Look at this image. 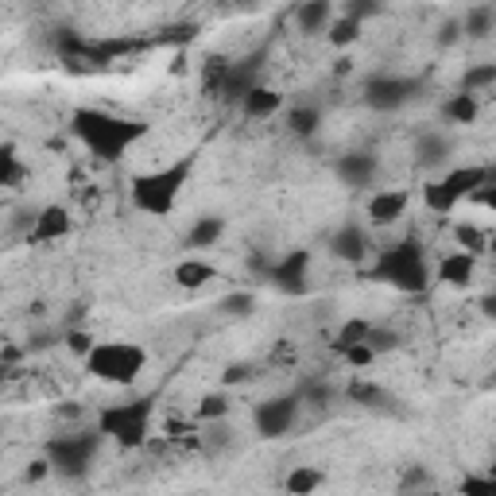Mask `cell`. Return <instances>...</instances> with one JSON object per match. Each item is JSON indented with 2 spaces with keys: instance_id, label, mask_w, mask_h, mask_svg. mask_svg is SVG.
I'll return each mask as SVG.
<instances>
[{
  "instance_id": "cell-5",
  "label": "cell",
  "mask_w": 496,
  "mask_h": 496,
  "mask_svg": "<svg viewBox=\"0 0 496 496\" xmlns=\"http://www.w3.org/2000/svg\"><path fill=\"white\" fill-rule=\"evenodd\" d=\"M151 411H156V399H148V396L128 399V404H109L98 411V434L124 446V450H140L148 442Z\"/></svg>"
},
{
  "instance_id": "cell-37",
  "label": "cell",
  "mask_w": 496,
  "mask_h": 496,
  "mask_svg": "<svg viewBox=\"0 0 496 496\" xmlns=\"http://www.w3.org/2000/svg\"><path fill=\"white\" fill-rule=\"evenodd\" d=\"M63 341H66V349H70V353H78L81 361H86L90 353H93V346H98V341H93V338L86 334V329H66V338H63Z\"/></svg>"
},
{
  "instance_id": "cell-45",
  "label": "cell",
  "mask_w": 496,
  "mask_h": 496,
  "mask_svg": "<svg viewBox=\"0 0 496 496\" xmlns=\"http://www.w3.org/2000/svg\"><path fill=\"white\" fill-rule=\"evenodd\" d=\"M415 485H427V469H423V466L404 469V489H415Z\"/></svg>"
},
{
  "instance_id": "cell-44",
  "label": "cell",
  "mask_w": 496,
  "mask_h": 496,
  "mask_svg": "<svg viewBox=\"0 0 496 496\" xmlns=\"http://www.w3.org/2000/svg\"><path fill=\"white\" fill-rule=\"evenodd\" d=\"M47 474H55L51 458H39V462H31V466H28V481H43Z\"/></svg>"
},
{
  "instance_id": "cell-35",
  "label": "cell",
  "mask_w": 496,
  "mask_h": 496,
  "mask_svg": "<svg viewBox=\"0 0 496 496\" xmlns=\"http://www.w3.org/2000/svg\"><path fill=\"white\" fill-rule=\"evenodd\" d=\"M198 415L210 419V423H214V419H226V415H229V396H226V392H206L202 404H198Z\"/></svg>"
},
{
  "instance_id": "cell-23",
  "label": "cell",
  "mask_w": 496,
  "mask_h": 496,
  "mask_svg": "<svg viewBox=\"0 0 496 496\" xmlns=\"http://www.w3.org/2000/svg\"><path fill=\"white\" fill-rule=\"evenodd\" d=\"M369 334H372V322H364V318H349V322H341L338 338H334V353L341 357L346 349L361 346V341H369Z\"/></svg>"
},
{
  "instance_id": "cell-2",
  "label": "cell",
  "mask_w": 496,
  "mask_h": 496,
  "mask_svg": "<svg viewBox=\"0 0 496 496\" xmlns=\"http://www.w3.org/2000/svg\"><path fill=\"white\" fill-rule=\"evenodd\" d=\"M369 279L388 283V287H396L404 295H423L431 287V268H427V256H423V244L415 237H407L392 248H384L376 256V264L369 268Z\"/></svg>"
},
{
  "instance_id": "cell-49",
  "label": "cell",
  "mask_w": 496,
  "mask_h": 496,
  "mask_svg": "<svg viewBox=\"0 0 496 496\" xmlns=\"http://www.w3.org/2000/svg\"><path fill=\"white\" fill-rule=\"evenodd\" d=\"M489 252H496V233H492V237H489Z\"/></svg>"
},
{
  "instance_id": "cell-8",
  "label": "cell",
  "mask_w": 496,
  "mask_h": 496,
  "mask_svg": "<svg viewBox=\"0 0 496 496\" xmlns=\"http://www.w3.org/2000/svg\"><path fill=\"white\" fill-rule=\"evenodd\" d=\"M295 419H299V396H271L252 411L260 439H279V434H287L295 427Z\"/></svg>"
},
{
  "instance_id": "cell-19",
  "label": "cell",
  "mask_w": 496,
  "mask_h": 496,
  "mask_svg": "<svg viewBox=\"0 0 496 496\" xmlns=\"http://www.w3.org/2000/svg\"><path fill=\"white\" fill-rule=\"evenodd\" d=\"M210 279H218V268L206 264V260H183V264L175 268V283H179V287H186V291L206 287Z\"/></svg>"
},
{
  "instance_id": "cell-12",
  "label": "cell",
  "mask_w": 496,
  "mask_h": 496,
  "mask_svg": "<svg viewBox=\"0 0 496 496\" xmlns=\"http://www.w3.org/2000/svg\"><path fill=\"white\" fill-rule=\"evenodd\" d=\"M489 183H496V171L492 167H454L442 179V186L450 191L454 202H462V198H474L481 186H489Z\"/></svg>"
},
{
  "instance_id": "cell-17",
  "label": "cell",
  "mask_w": 496,
  "mask_h": 496,
  "mask_svg": "<svg viewBox=\"0 0 496 496\" xmlns=\"http://www.w3.org/2000/svg\"><path fill=\"white\" fill-rule=\"evenodd\" d=\"M326 485V474L318 466H295L287 477H283V489L291 496H314L318 489Z\"/></svg>"
},
{
  "instance_id": "cell-10",
  "label": "cell",
  "mask_w": 496,
  "mask_h": 496,
  "mask_svg": "<svg viewBox=\"0 0 496 496\" xmlns=\"http://www.w3.org/2000/svg\"><path fill=\"white\" fill-rule=\"evenodd\" d=\"M264 55H268V51L260 47V51L237 58V63H233V70H229V78H226V86H221V98L241 105L248 93L256 90V74H260V63H264Z\"/></svg>"
},
{
  "instance_id": "cell-30",
  "label": "cell",
  "mask_w": 496,
  "mask_h": 496,
  "mask_svg": "<svg viewBox=\"0 0 496 496\" xmlns=\"http://www.w3.org/2000/svg\"><path fill=\"white\" fill-rule=\"evenodd\" d=\"M492 20H496L492 8H469L466 20H462V28H466L469 39H485V35L492 31Z\"/></svg>"
},
{
  "instance_id": "cell-15",
  "label": "cell",
  "mask_w": 496,
  "mask_h": 496,
  "mask_svg": "<svg viewBox=\"0 0 496 496\" xmlns=\"http://www.w3.org/2000/svg\"><path fill=\"white\" fill-rule=\"evenodd\" d=\"M376 175V156L369 151H349V156L338 159V179L346 186H369Z\"/></svg>"
},
{
  "instance_id": "cell-24",
  "label": "cell",
  "mask_w": 496,
  "mask_h": 496,
  "mask_svg": "<svg viewBox=\"0 0 496 496\" xmlns=\"http://www.w3.org/2000/svg\"><path fill=\"white\" fill-rule=\"evenodd\" d=\"M28 179V167L16 159V148L4 144L0 148V186H8V191H16V186Z\"/></svg>"
},
{
  "instance_id": "cell-43",
  "label": "cell",
  "mask_w": 496,
  "mask_h": 496,
  "mask_svg": "<svg viewBox=\"0 0 496 496\" xmlns=\"http://www.w3.org/2000/svg\"><path fill=\"white\" fill-rule=\"evenodd\" d=\"M241 381H252V364H229L226 376H221V384H241Z\"/></svg>"
},
{
  "instance_id": "cell-9",
  "label": "cell",
  "mask_w": 496,
  "mask_h": 496,
  "mask_svg": "<svg viewBox=\"0 0 496 496\" xmlns=\"http://www.w3.org/2000/svg\"><path fill=\"white\" fill-rule=\"evenodd\" d=\"M415 90H419L415 78L381 74V78H372L369 86H364V101H369L376 113H392V109H399V105H407L411 98H415Z\"/></svg>"
},
{
  "instance_id": "cell-51",
  "label": "cell",
  "mask_w": 496,
  "mask_h": 496,
  "mask_svg": "<svg viewBox=\"0 0 496 496\" xmlns=\"http://www.w3.org/2000/svg\"><path fill=\"white\" fill-rule=\"evenodd\" d=\"M492 384H496V376H492Z\"/></svg>"
},
{
  "instance_id": "cell-22",
  "label": "cell",
  "mask_w": 496,
  "mask_h": 496,
  "mask_svg": "<svg viewBox=\"0 0 496 496\" xmlns=\"http://www.w3.org/2000/svg\"><path fill=\"white\" fill-rule=\"evenodd\" d=\"M477 113H481L477 109V98H474V93H462V90H458L454 98L442 105V116H446V121H454V124H474Z\"/></svg>"
},
{
  "instance_id": "cell-38",
  "label": "cell",
  "mask_w": 496,
  "mask_h": 496,
  "mask_svg": "<svg viewBox=\"0 0 496 496\" xmlns=\"http://www.w3.org/2000/svg\"><path fill=\"white\" fill-rule=\"evenodd\" d=\"M462 496H496V477H466L462 481Z\"/></svg>"
},
{
  "instance_id": "cell-29",
  "label": "cell",
  "mask_w": 496,
  "mask_h": 496,
  "mask_svg": "<svg viewBox=\"0 0 496 496\" xmlns=\"http://www.w3.org/2000/svg\"><path fill=\"white\" fill-rule=\"evenodd\" d=\"M485 86H496V63H481V66H469L462 74V93H474L485 90Z\"/></svg>"
},
{
  "instance_id": "cell-4",
  "label": "cell",
  "mask_w": 496,
  "mask_h": 496,
  "mask_svg": "<svg viewBox=\"0 0 496 496\" xmlns=\"http://www.w3.org/2000/svg\"><path fill=\"white\" fill-rule=\"evenodd\" d=\"M81 364H86V372L93 376V381L128 388V384L140 381V372H144L148 349L136 346V341H98L93 353Z\"/></svg>"
},
{
  "instance_id": "cell-6",
  "label": "cell",
  "mask_w": 496,
  "mask_h": 496,
  "mask_svg": "<svg viewBox=\"0 0 496 496\" xmlns=\"http://www.w3.org/2000/svg\"><path fill=\"white\" fill-rule=\"evenodd\" d=\"M98 450H101V434L86 431V434H63V439H55L47 446V458H51L55 474H63L66 481H78L90 474Z\"/></svg>"
},
{
  "instance_id": "cell-39",
  "label": "cell",
  "mask_w": 496,
  "mask_h": 496,
  "mask_svg": "<svg viewBox=\"0 0 496 496\" xmlns=\"http://www.w3.org/2000/svg\"><path fill=\"white\" fill-rule=\"evenodd\" d=\"M341 357H346V364H353V369H369V364L376 361V353L369 349V341H361V346H353V349L341 353Z\"/></svg>"
},
{
  "instance_id": "cell-32",
  "label": "cell",
  "mask_w": 496,
  "mask_h": 496,
  "mask_svg": "<svg viewBox=\"0 0 496 496\" xmlns=\"http://www.w3.org/2000/svg\"><path fill=\"white\" fill-rule=\"evenodd\" d=\"M423 202H427V206L434 210V214H450V210L458 206L454 198H450V191L442 186V179H434V183L423 186Z\"/></svg>"
},
{
  "instance_id": "cell-50",
  "label": "cell",
  "mask_w": 496,
  "mask_h": 496,
  "mask_svg": "<svg viewBox=\"0 0 496 496\" xmlns=\"http://www.w3.org/2000/svg\"><path fill=\"white\" fill-rule=\"evenodd\" d=\"M489 477H496V466H492V469H489Z\"/></svg>"
},
{
  "instance_id": "cell-13",
  "label": "cell",
  "mask_w": 496,
  "mask_h": 496,
  "mask_svg": "<svg viewBox=\"0 0 496 496\" xmlns=\"http://www.w3.org/2000/svg\"><path fill=\"white\" fill-rule=\"evenodd\" d=\"M407 206H411L407 191H381L369 198V221L372 226H392V221L407 214Z\"/></svg>"
},
{
  "instance_id": "cell-46",
  "label": "cell",
  "mask_w": 496,
  "mask_h": 496,
  "mask_svg": "<svg viewBox=\"0 0 496 496\" xmlns=\"http://www.w3.org/2000/svg\"><path fill=\"white\" fill-rule=\"evenodd\" d=\"M474 202H481L485 210H496V183H489V186H481V191L474 194Z\"/></svg>"
},
{
  "instance_id": "cell-40",
  "label": "cell",
  "mask_w": 496,
  "mask_h": 496,
  "mask_svg": "<svg viewBox=\"0 0 496 496\" xmlns=\"http://www.w3.org/2000/svg\"><path fill=\"white\" fill-rule=\"evenodd\" d=\"M376 12H381V4H376V0H353V4H346V12H341V16H349V20H369V16H376Z\"/></svg>"
},
{
  "instance_id": "cell-47",
  "label": "cell",
  "mask_w": 496,
  "mask_h": 496,
  "mask_svg": "<svg viewBox=\"0 0 496 496\" xmlns=\"http://www.w3.org/2000/svg\"><path fill=\"white\" fill-rule=\"evenodd\" d=\"M481 314L492 318V322H496V291H489L485 299H481Z\"/></svg>"
},
{
  "instance_id": "cell-36",
  "label": "cell",
  "mask_w": 496,
  "mask_h": 496,
  "mask_svg": "<svg viewBox=\"0 0 496 496\" xmlns=\"http://www.w3.org/2000/svg\"><path fill=\"white\" fill-rule=\"evenodd\" d=\"M399 346V334L396 329H384V326H372V334H369V349L381 357V353H392Z\"/></svg>"
},
{
  "instance_id": "cell-41",
  "label": "cell",
  "mask_w": 496,
  "mask_h": 496,
  "mask_svg": "<svg viewBox=\"0 0 496 496\" xmlns=\"http://www.w3.org/2000/svg\"><path fill=\"white\" fill-rule=\"evenodd\" d=\"M198 35L194 23H179V28H167V35H156V43H191Z\"/></svg>"
},
{
  "instance_id": "cell-21",
  "label": "cell",
  "mask_w": 496,
  "mask_h": 496,
  "mask_svg": "<svg viewBox=\"0 0 496 496\" xmlns=\"http://www.w3.org/2000/svg\"><path fill=\"white\" fill-rule=\"evenodd\" d=\"M295 23H299V31H322L334 23V8L326 0H311V4L295 8Z\"/></svg>"
},
{
  "instance_id": "cell-16",
  "label": "cell",
  "mask_w": 496,
  "mask_h": 496,
  "mask_svg": "<svg viewBox=\"0 0 496 496\" xmlns=\"http://www.w3.org/2000/svg\"><path fill=\"white\" fill-rule=\"evenodd\" d=\"M329 248H334V256L349 260V264H361V260L369 256V237H364L361 226H341L334 237H329Z\"/></svg>"
},
{
  "instance_id": "cell-20",
  "label": "cell",
  "mask_w": 496,
  "mask_h": 496,
  "mask_svg": "<svg viewBox=\"0 0 496 496\" xmlns=\"http://www.w3.org/2000/svg\"><path fill=\"white\" fill-rule=\"evenodd\" d=\"M279 105H283V93L268 90V86H256V90L241 101V109H244V116H252V121H264V116L279 113Z\"/></svg>"
},
{
  "instance_id": "cell-3",
  "label": "cell",
  "mask_w": 496,
  "mask_h": 496,
  "mask_svg": "<svg viewBox=\"0 0 496 496\" xmlns=\"http://www.w3.org/2000/svg\"><path fill=\"white\" fill-rule=\"evenodd\" d=\"M191 175H194V163L191 159H175L167 163V167H159V171H144V175H136L133 179V206L140 210V214H151V218H167L175 202H179V194H183V186L191 183Z\"/></svg>"
},
{
  "instance_id": "cell-14",
  "label": "cell",
  "mask_w": 496,
  "mask_h": 496,
  "mask_svg": "<svg viewBox=\"0 0 496 496\" xmlns=\"http://www.w3.org/2000/svg\"><path fill=\"white\" fill-rule=\"evenodd\" d=\"M474 271H477V256L462 252V248L439 260V279L446 283V287H458V291H466L469 283H474Z\"/></svg>"
},
{
  "instance_id": "cell-33",
  "label": "cell",
  "mask_w": 496,
  "mask_h": 496,
  "mask_svg": "<svg viewBox=\"0 0 496 496\" xmlns=\"http://www.w3.org/2000/svg\"><path fill=\"white\" fill-rule=\"evenodd\" d=\"M221 311H226L229 318H244V314H252L256 311V295L252 291H233L221 299Z\"/></svg>"
},
{
  "instance_id": "cell-34",
  "label": "cell",
  "mask_w": 496,
  "mask_h": 496,
  "mask_svg": "<svg viewBox=\"0 0 496 496\" xmlns=\"http://www.w3.org/2000/svg\"><path fill=\"white\" fill-rule=\"evenodd\" d=\"M458 244H462V252H469V256L489 252V237L477 226H458Z\"/></svg>"
},
{
  "instance_id": "cell-26",
  "label": "cell",
  "mask_w": 496,
  "mask_h": 496,
  "mask_svg": "<svg viewBox=\"0 0 496 496\" xmlns=\"http://www.w3.org/2000/svg\"><path fill=\"white\" fill-rule=\"evenodd\" d=\"M415 156H419L423 167H431V163H442L446 156H450V140L427 133V136H423L419 144H415Z\"/></svg>"
},
{
  "instance_id": "cell-7",
  "label": "cell",
  "mask_w": 496,
  "mask_h": 496,
  "mask_svg": "<svg viewBox=\"0 0 496 496\" xmlns=\"http://www.w3.org/2000/svg\"><path fill=\"white\" fill-rule=\"evenodd\" d=\"M271 287L279 295H291V299H299L311 287V248H291L287 256H279V264L268 271Z\"/></svg>"
},
{
  "instance_id": "cell-48",
  "label": "cell",
  "mask_w": 496,
  "mask_h": 496,
  "mask_svg": "<svg viewBox=\"0 0 496 496\" xmlns=\"http://www.w3.org/2000/svg\"><path fill=\"white\" fill-rule=\"evenodd\" d=\"M458 31H462V23H446V28H442V43H454Z\"/></svg>"
},
{
  "instance_id": "cell-28",
  "label": "cell",
  "mask_w": 496,
  "mask_h": 496,
  "mask_svg": "<svg viewBox=\"0 0 496 496\" xmlns=\"http://www.w3.org/2000/svg\"><path fill=\"white\" fill-rule=\"evenodd\" d=\"M346 396L353 399V404H361V407H384V404H388V392H384V388H381V384H364V381L349 384Z\"/></svg>"
},
{
  "instance_id": "cell-1",
  "label": "cell",
  "mask_w": 496,
  "mask_h": 496,
  "mask_svg": "<svg viewBox=\"0 0 496 496\" xmlns=\"http://www.w3.org/2000/svg\"><path fill=\"white\" fill-rule=\"evenodd\" d=\"M70 133H74L93 156L121 159L136 140L148 136V124L133 121V116H113L105 109H74V116H70Z\"/></svg>"
},
{
  "instance_id": "cell-42",
  "label": "cell",
  "mask_w": 496,
  "mask_h": 496,
  "mask_svg": "<svg viewBox=\"0 0 496 496\" xmlns=\"http://www.w3.org/2000/svg\"><path fill=\"white\" fill-rule=\"evenodd\" d=\"M306 399H311L314 407H326L329 399H334V388H326V384H306V392H303Z\"/></svg>"
},
{
  "instance_id": "cell-31",
  "label": "cell",
  "mask_w": 496,
  "mask_h": 496,
  "mask_svg": "<svg viewBox=\"0 0 496 496\" xmlns=\"http://www.w3.org/2000/svg\"><path fill=\"white\" fill-rule=\"evenodd\" d=\"M326 35H329V43H334V47H349V43L361 39V23L349 20V16H334V23H329Z\"/></svg>"
},
{
  "instance_id": "cell-18",
  "label": "cell",
  "mask_w": 496,
  "mask_h": 496,
  "mask_svg": "<svg viewBox=\"0 0 496 496\" xmlns=\"http://www.w3.org/2000/svg\"><path fill=\"white\" fill-rule=\"evenodd\" d=\"M221 237H226V218H218V214H206V218H198L191 233H186V244L191 248H214Z\"/></svg>"
},
{
  "instance_id": "cell-11",
  "label": "cell",
  "mask_w": 496,
  "mask_h": 496,
  "mask_svg": "<svg viewBox=\"0 0 496 496\" xmlns=\"http://www.w3.org/2000/svg\"><path fill=\"white\" fill-rule=\"evenodd\" d=\"M70 233V214L63 206H43L39 214L31 218V229H28V244H51V241H63Z\"/></svg>"
},
{
  "instance_id": "cell-25",
  "label": "cell",
  "mask_w": 496,
  "mask_h": 496,
  "mask_svg": "<svg viewBox=\"0 0 496 496\" xmlns=\"http://www.w3.org/2000/svg\"><path fill=\"white\" fill-rule=\"evenodd\" d=\"M229 70H233V63H229L226 55H210L206 66H202V86H206V93H221V86H226V78H229Z\"/></svg>"
},
{
  "instance_id": "cell-27",
  "label": "cell",
  "mask_w": 496,
  "mask_h": 496,
  "mask_svg": "<svg viewBox=\"0 0 496 496\" xmlns=\"http://www.w3.org/2000/svg\"><path fill=\"white\" fill-rule=\"evenodd\" d=\"M318 124H322V113H318L314 105H299V109H291V116H287V128L295 136H314Z\"/></svg>"
}]
</instances>
